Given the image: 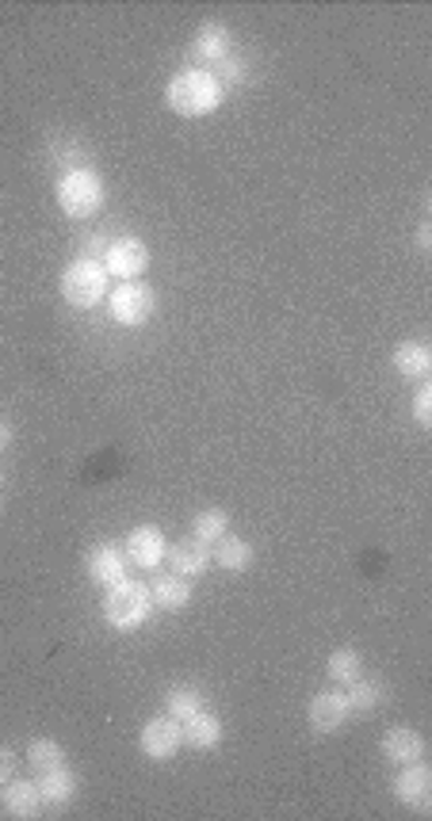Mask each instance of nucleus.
<instances>
[{"label":"nucleus","instance_id":"nucleus-3","mask_svg":"<svg viewBox=\"0 0 432 821\" xmlns=\"http://www.w3.org/2000/svg\"><path fill=\"white\" fill-rule=\"evenodd\" d=\"M100 611H103V619H108L111 630H119V635H131V630L145 627V619L153 616L150 585L123 577V581H115L111 589H103Z\"/></svg>","mask_w":432,"mask_h":821},{"label":"nucleus","instance_id":"nucleus-20","mask_svg":"<svg viewBox=\"0 0 432 821\" xmlns=\"http://www.w3.org/2000/svg\"><path fill=\"white\" fill-rule=\"evenodd\" d=\"M34 783H39V794L47 807H69V802L77 799V788H81V783H77V772L69 764L54 768V772H42Z\"/></svg>","mask_w":432,"mask_h":821},{"label":"nucleus","instance_id":"nucleus-27","mask_svg":"<svg viewBox=\"0 0 432 821\" xmlns=\"http://www.w3.org/2000/svg\"><path fill=\"white\" fill-rule=\"evenodd\" d=\"M413 420L418 428H432V383H418V394H413Z\"/></svg>","mask_w":432,"mask_h":821},{"label":"nucleus","instance_id":"nucleus-17","mask_svg":"<svg viewBox=\"0 0 432 821\" xmlns=\"http://www.w3.org/2000/svg\"><path fill=\"white\" fill-rule=\"evenodd\" d=\"M165 561L172 574L188 577V581H200V577L211 569V547H203V543L195 539H184V543H172L165 550Z\"/></svg>","mask_w":432,"mask_h":821},{"label":"nucleus","instance_id":"nucleus-9","mask_svg":"<svg viewBox=\"0 0 432 821\" xmlns=\"http://www.w3.org/2000/svg\"><path fill=\"white\" fill-rule=\"evenodd\" d=\"M188 54H192V65L195 69H219L227 58L233 54V34L222 20H207L200 23V31H195L192 47H188Z\"/></svg>","mask_w":432,"mask_h":821},{"label":"nucleus","instance_id":"nucleus-19","mask_svg":"<svg viewBox=\"0 0 432 821\" xmlns=\"http://www.w3.org/2000/svg\"><path fill=\"white\" fill-rule=\"evenodd\" d=\"M257 561V550H253V543H245L241 535H222L219 543L211 547V566H219V569H227V574H245L249 566Z\"/></svg>","mask_w":432,"mask_h":821},{"label":"nucleus","instance_id":"nucleus-22","mask_svg":"<svg viewBox=\"0 0 432 821\" xmlns=\"http://www.w3.org/2000/svg\"><path fill=\"white\" fill-rule=\"evenodd\" d=\"M28 764L42 776V772H54V768L69 764V753H66L62 741H54V738H34L31 746H28Z\"/></svg>","mask_w":432,"mask_h":821},{"label":"nucleus","instance_id":"nucleus-21","mask_svg":"<svg viewBox=\"0 0 432 821\" xmlns=\"http://www.w3.org/2000/svg\"><path fill=\"white\" fill-rule=\"evenodd\" d=\"M325 677H330V685L336 688L356 685V680L364 677V657L352 650V646H341V650H333L330 661H325Z\"/></svg>","mask_w":432,"mask_h":821},{"label":"nucleus","instance_id":"nucleus-13","mask_svg":"<svg viewBox=\"0 0 432 821\" xmlns=\"http://www.w3.org/2000/svg\"><path fill=\"white\" fill-rule=\"evenodd\" d=\"M425 749H429L425 733L413 730V726H391V730L379 738V753H383V760H391L394 768L425 760Z\"/></svg>","mask_w":432,"mask_h":821},{"label":"nucleus","instance_id":"nucleus-10","mask_svg":"<svg viewBox=\"0 0 432 821\" xmlns=\"http://www.w3.org/2000/svg\"><path fill=\"white\" fill-rule=\"evenodd\" d=\"M391 794L402 802V807L418 810V814H429L432 807V768L425 760H418V764H402L399 776H394L391 783Z\"/></svg>","mask_w":432,"mask_h":821},{"label":"nucleus","instance_id":"nucleus-23","mask_svg":"<svg viewBox=\"0 0 432 821\" xmlns=\"http://www.w3.org/2000/svg\"><path fill=\"white\" fill-rule=\"evenodd\" d=\"M227 531H230V516L222 513V508H203V513H195V520H192V539L195 543L214 547V543H219Z\"/></svg>","mask_w":432,"mask_h":821},{"label":"nucleus","instance_id":"nucleus-4","mask_svg":"<svg viewBox=\"0 0 432 821\" xmlns=\"http://www.w3.org/2000/svg\"><path fill=\"white\" fill-rule=\"evenodd\" d=\"M58 291L73 310H97L100 302H108L111 291V275L103 272V264L97 256H77V261L66 264L62 280H58Z\"/></svg>","mask_w":432,"mask_h":821},{"label":"nucleus","instance_id":"nucleus-11","mask_svg":"<svg viewBox=\"0 0 432 821\" xmlns=\"http://www.w3.org/2000/svg\"><path fill=\"white\" fill-rule=\"evenodd\" d=\"M307 719H310V726H314L318 733H336V730H344V726L356 719V714H352L344 688H336V685H333V688L318 691V696L310 699Z\"/></svg>","mask_w":432,"mask_h":821},{"label":"nucleus","instance_id":"nucleus-5","mask_svg":"<svg viewBox=\"0 0 432 821\" xmlns=\"http://www.w3.org/2000/svg\"><path fill=\"white\" fill-rule=\"evenodd\" d=\"M153 310H158V291H153L145 280H127V283H119V287L108 291L111 322H119L127 328L145 325L153 317Z\"/></svg>","mask_w":432,"mask_h":821},{"label":"nucleus","instance_id":"nucleus-30","mask_svg":"<svg viewBox=\"0 0 432 821\" xmlns=\"http://www.w3.org/2000/svg\"><path fill=\"white\" fill-rule=\"evenodd\" d=\"M8 447H12V425L0 417V452H8Z\"/></svg>","mask_w":432,"mask_h":821},{"label":"nucleus","instance_id":"nucleus-26","mask_svg":"<svg viewBox=\"0 0 432 821\" xmlns=\"http://www.w3.org/2000/svg\"><path fill=\"white\" fill-rule=\"evenodd\" d=\"M214 77H219L222 89H230V84H245L249 81V62L241 54H230L227 62L214 69Z\"/></svg>","mask_w":432,"mask_h":821},{"label":"nucleus","instance_id":"nucleus-25","mask_svg":"<svg viewBox=\"0 0 432 821\" xmlns=\"http://www.w3.org/2000/svg\"><path fill=\"white\" fill-rule=\"evenodd\" d=\"M344 696H349L352 714H368V711H375V707L383 703V685H379V680L360 677L356 685L344 688Z\"/></svg>","mask_w":432,"mask_h":821},{"label":"nucleus","instance_id":"nucleus-24","mask_svg":"<svg viewBox=\"0 0 432 821\" xmlns=\"http://www.w3.org/2000/svg\"><path fill=\"white\" fill-rule=\"evenodd\" d=\"M200 707H207V699L200 696V688L195 685H172L165 691V714H172V719L184 722L188 714H195Z\"/></svg>","mask_w":432,"mask_h":821},{"label":"nucleus","instance_id":"nucleus-28","mask_svg":"<svg viewBox=\"0 0 432 821\" xmlns=\"http://www.w3.org/2000/svg\"><path fill=\"white\" fill-rule=\"evenodd\" d=\"M12 776H16V753H12V749L0 746V788H4Z\"/></svg>","mask_w":432,"mask_h":821},{"label":"nucleus","instance_id":"nucleus-16","mask_svg":"<svg viewBox=\"0 0 432 821\" xmlns=\"http://www.w3.org/2000/svg\"><path fill=\"white\" fill-rule=\"evenodd\" d=\"M180 726H184V746L195 749V753H207V749H214L227 738V726H222L219 711H211V707H200V711L188 714Z\"/></svg>","mask_w":432,"mask_h":821},{"label":"nucleus","instance_id":"nucleus-31","mask_svg":"<svg viewBox=\"0 0 432 821\" xmlns=\"http://www.w3.org/2000/svg\"><path fill=\"white\" fill-rule=\"evenodd\" d=\"M0 818H4V802H0Z\"/></svg>","mask_w":432,"mask_h":821},{"label":"nucleus","instance_id":"nucleus-32","mask_svg":"<svg viewBox=\"0 0 432 821\" xmlns=\"http://www.w3.org/2000/svg\"><path fill=\"white\" fill-rule=\"evenodd\" d=\"M0 486H4V470H0Z\"/></svg>","mask_w":432,"mask_h":821},{"label":"nucleus","instance_id":"nucleus-6","mask_svg":"<svg viewBox=\"0 0 432 821\" xmlns=\"http://www.w3.org/2000/svg\"><path fill=\"white\" fill-rule=\"evenodd\" d=\"M138 749H142V757L153 760V764H169V760L184 749V726L165 711L153 714V719H145L142 733H138Z\"/></svg>","mask_w":432,"mask_h":821},{"label":"nucleus","instance_id":"nucleus-2","mask_svg":"<svg viewBox=\"0 0 432 821\" xmlns=\"http://www.w3.org/2000/svg\"><path fill=\"white\" fill-rule=\"evenodd\" d=\"M54 199H58V211H62L66 219L89 222V219H97L103 211V203H108V184H103V176L97 169L84 164V169H69L58 176Z\"/></svg>","mask_w":432,"mask_h":821},{"label":"nucleus","instance_id":"nucleus-12","mask_svg":"<svg viewBox=\"0 0 432 821\" xmlns=\"http://www.w3.org/2000/svg\"><path fill=\"white\" fill-rule=\"evenodd\" d=\"M84 574H89V581L100 585V589H111L115 581H123L127 577L123 543H97V547L84 555Z\"/></svg>","mask_w":432,"mask_h":821},{"label":"nucleus","instance_id":"nucleus-8","mask_svg":"<svg viewBox=\"0 0 432 821\" xmlns=\"http://www.w3.org/2000/svg\"><path fill=\"white\" fill-rule=\"evenodd\" d=\"M123 550L131 566L145 569V574H158V566H165V550H169L165 531H161L158 524H138L127 531Z\"/></svg>","mask_w":432,"mask_h":821},{"label":"nucleus","instance_id":"nucleus-15","mask_svg":"<svg viewBox=\"0 0 432 821\" xmlns=\"http://www.w3.org/2000/svg\"><path fill=\"white\" fill-rule=\"evenodd\" d=\"M150 596H153V611H184L195 592L188 577L172 574V569H165V574L158 569L150 581Z\"/></svg>","mask_w":432,"mask_h":821},{"label":"nucleus","instance_id":"nucleus-18","mask_svg":"<svg viewBox=\"0 0 432 821\" xmlns=\"http://www.w3.org/2000/svg\"><path fill=\"white\" fill-rule=\"evenodd\" d=\"M391 363L402 378H410V383H429L432 378V348L425 341H402L399 348H394Z\"/></svg>","mask_w":432,"mask_h":821},{"label":"nucleus","instance_id":"nucleus-29","mask_svg":"<svg viewBox=\"0 0 432 821\" xmlns=\"http://www.w3.org/2000/svg\"><path fill=\"white\" fill-rule=\"evenodd\" d=\"M418 249L421 253H432V222H421L418 226Z\"/></svg>","mask_w":432,"mask_h":821},{"label":"nucleus","instance_id":"nucleus-1","mask_svg":"<svg viewBox=\"0 0 432 821\" xmlns=\"http://www.w3.org/2000/svg\"><path fill=\"white\" fill-rule=\"evenodd\" d=\"M227 100V89L219 84V77L211 69H195L184 65L169 77L165 84V108L180 119H207L222 108Z\"/></svg>","mask_w":432,"mask_h":821},{"label":"nucleus","instance_id":"nucleus-14","mask_svg":"<svg viewBox=\"0 0 432 821\" xmlns=\"http://www.w3.org/2000/svg\"><path fill=\"white\" fill-rule=\"evenodd\" d=\"M0 802H4V814L16 818V821H34L42 818V794H39V783L34 780H8L4 788H0Z\"/></svg>","mask_w":432,"mask_h":821},{"label":"nucleus","instance_id":"nucleus-7","mask_svg":"<svg viewBox=\"0 0 432 821\" xmlns=\"http://www.w3.org/2000/svg\"><path fill=\"white\" fill-rule=\"evenodd\" d=\"M103 272L111 275V280L127 283V280H142L145 272H150V245H145L142 237H115L108 241V253L100 256Z\"/></svg>","mask_w":432,"mask_h":821}]
</instances>
